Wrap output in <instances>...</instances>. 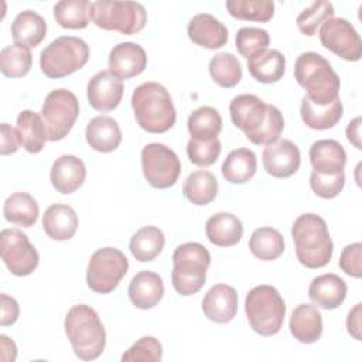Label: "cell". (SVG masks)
Listing matches in <instances>:
<instances>
[{
  "label": "cell",
  "instance_id": "603a6c76",
  "mask_svg": "<svg viewBox=\"0 0 362 362\" xmlns=\"http://www.w3.org/2000/svg\"><path fill=\"white\" fill-rule=\"evenodd\" d=\"M310 163L313 171L320 174H337L346 164L345 148L332 139L317 140L310 147Z\"/></svg>",
  "mask_w": 362,
  "mask_h": 362
},
{
  "label": "cell",
  "instance_id": "f35d334b",
  "mask_svg": "<svg viewBox=\"0 0 362 362\" xmlns=\"http://www.w3.org/2000/svg\"><path fill=\"white\" fill-rule=\"evenodd\" d=\"M209 75L222 88H233L242 79V65L230 52L215 54L208 65Z\"/></svg>",
  "mask_w": 362,
  "mask_h": 362
},
{
  "label": "cell",
  "instance_id": "d590c367",
  "mask_svg": "<svg viewBox=\"0 0 362 362\" xmlns=\"http://www.w3.org/2000/svg\"><path fill=\"white\" fill-rule=\"evenodd\" d=\"M249 249L252 255L260 260H276L284 252V239L277 229L262 226L253 230L249 239Z\"/></svg>",
  "mask_w": 362,
  "mask_h": 362
},
{
  "label": "cell",
  "instance_id": "74e56055",
  "mask_svg": "<svg viewBox=\"0 0 362 362\" xmlns=\"http://www.w3.org/2000/svg\"><path fill=\"white\" fill-rule=\"evenodd\" d=\"M90 6L88 0H62L54 6V18L62 28L82 30L89 24Z\"/></svg>",
  "mask_w": 362,
  "mask_h": 362
},
{
  "label": "cell",
  "instance_id": "8992f818",
  "mask_svg": "<svg viewBox=\"0 0 362 362\" xmlns=\"http://www.w3.org/2000/svg\"><path fill=\"white\" fill-rule=\"evenodd\" d=\"M211 264L208 249L198 242H187L175 247L173 253L171 281L174 290L181 296L198 293L206 280Z\"/></svg>",
  "mask_w": 362,
  "mask_h": 362
},
{
  "label": "cell",
  "instance_id": "f1b7e54d",
  "mask_svg": "<svg viewBox=\"0 0 362 362\" xmlns=\"http://www.w3.org/2000/svg\"><path fill=\"white\" fill-rule=\"evenodd\" d=\"M342 102L341 99L334 100L332 103L320 106L313 103L305 96L301 100L300 115L305 126L314 130H327L334 127L342 117Z\"/></svg>",
  "mask_w": 362,
  "mask_h": 362
},
{
  "label": "cell",
  "instance_id": "816d5d0a",
  "mask_svg": "<svg viewBox=\"0 0 362 362\" xmlns=\"http://www.w3.org/2000/svg\"><path fill=\"white\" fill-rule=\"evenodd\" d=\"M346 139L351 144H354L355 148L361 150V116H356L354 120H351L346 126Z\"/></svg>",
  "mask_w": 362,
  "mask_h": 362
},
{
  "label": "cell",
  "instance_id": "9a60e30c",
  "mask_svg": "<svg viewBox=\"0 0 362 362\" xmlns=\"http://www.w3.org/2000/svg\"><path fill=\"white\" fill-rule=\"evenodd\" d=\"M262 161L266 173L272 177L288 178L300 168L301 154L291 140L277 139L264 147Z\"/></svg>",
  "mask_w": 362,
  "mask_h": 362
},
{
  "label": "cell",
  "instance_id": "e0dca14e",
  "mask_svg": "<svg viewBox=\"0 0 362 362\" xmlns=\"http://www.w3.org/2000/svg\"><path fill=\"white\" fill-rule=\"evenodd\" d=\"M86 96L95 110L110 112L122 102L123 83L109 71H99L89 79Z\"/></svg>",
  "mask_w": 362,
  "mask_h": 362
},
{
  "label": "cell",
  "instance_id": "d6986e66",
  "mask_svg": "<svg viewBox=\"0 0 362 362\" xmlns=\"http://www.w3.org/2000/svg\"><path fill=\"white\" fill-rule=\"evenodd\" d=\"M189 40L206 49H218L228 42V28L209 13L195 14L187 27Z\"/></svg>",
  "mask_w": 362,
  "mask_h": 362
},
{
  "label": "cell",
  "instance_id": "2e32d148",
  "mask_svg": "<svg viewBox=\"0 0 362 362\" xmlns=\"http://www.w3.org/2000/svg\"><path fill=\"white\" fill-rule=\"evenodd\" d=\"M146 66V51L136 42H120L109 52V72L119 81L140 75Z\"/></svg>",
  "mask_w": 362,
  "mask_h": 362
},
{
  "label": "cell",
  "instance_id": "9c48e42d",
  "mask_svg": "<svg viewBox=\"0 0 362 362\" xmlns=\"http://www.w3.org/2000/svg\"><path fill=\"white\" fill-rule=\"evenodd\" d=\"M90 20L102 30L132 35L147 23V11L137 1L98 0L90 6Z\"/></svg>",
  "mask_w": 362,
  "mask_h": 362
},
{
  "label": "cell",
  "instance_id": "484cf974",
  "mask_svg": "<svg viewBox=\"0 0 362 362\" xmlns=\"http://www.w3.org/2000/svg\"><path fill=\"white\" fill-rule=\"evenodd\" d=\"M42 228L52 240H68L78 229V215L66 204H52L42 215Z\"/></svg>",
  "mask_w": 362,
  "mask_h": 362
},
{
  "label": "cell",
  "instance_id": "44dd1931",
  "mask_svg": "<svg viewBox=\"0 0 362 362\" xmlns=\"http://www.w3.org/2000/svg\"><path fill=\"white\" fill-rule=\"evenodd\" d=\"M346 291V283L339 276L325 273L313 279L308 287V297L322 310H335L344 303Z\"/></svg>",
  "mask_w": 362,
  "mask_h": 362
},
{
  "label": "cell",
  "instance_id": "f5cc1de1",
  "mask_svg": "<svg viewBox=\"0 0 362 362\" xmlns=\"http://www.w3.org/2000/svg\"><path fill=\"white\" fill-rule=\"evenodd\" d=\"M0 346H1V359L4 362H13L17 356V346L13 339L7 335H0Z\"/></svg>",
  "mask_w": 362,
  "mask_h": 362
},
{
  "label": "cell",
  "instance_id": "7a4b0ae2",
  "mask_svg": "<svg viewBox=\"0 0 362 362\" xmlns=\"http://www.w3.org/2000/svg\"><path fill=\"white\" fill-rule=\"evenodd\" d=\"M291 238L297 260L308 269H320L329 263L334 245L325 221L317 214L300 215L291 226Z\"/></svg>",
  "mask_w": 362,
  "mask_h": 362
},
{
  "label": "cell",
  "instance_id": "bcb514c9",
  "mask_svg": "<svg viewBox=\"0 0 362 362\" xmlns=\"http://www.w3.org/2000/svg\"><path fill=\"white\" fill-rule=\"evenodd\" d=\"M345 185V173L320 174L313 171L310 175V187L315 195L324 199H332L339 195Z\"/></svg>",
  "mask_w": 362,
  "mask_h": 362
},
{
  "label": "cell",
  "instance_id": "1f68e13d",
  "mask_svg": "<svg viewBox=\"0 0 362 362\" xmlns=\"http://www.w3.org/2000/svg\"><path fill=\"white\" fill-rule=\"evenodd\" d=\"M257 168L256 154L249 148L232 150L223 164L222 175L230 184H245L253 178Z\"/></svg>",
  "mask_w": 362,
  "mask_h": 362
},
{
  "label": "cell",
  "instance_id": "7402d4cb",
  "mask_svg": "<svg viewBox=\"0 0 362 362\" xmlns=\"http://www.w3.org/2000/svg\"><path fill=\"white\" fill-rule=\"evenodd\" d=\"M127 293L134 307L150 310L161 301L164 296V283L157 273L143 270L130 280Z\"/></svg>",
  "mask_w": 362,
  "mask_h": 362
},
{
  "label": "cell",
  "instance_id": "83f0119b",
  "mask_svg": "<svg viewBox=\"0 0 362 362\" xmlns=\"http://www.w3.org/2000/svg\"><path fill=\"white\" fill-rule=\"evenodd\" d=\"M47 35V23L38 13L24 10L11 23V37L14 44L27 48L37 47Z\"/></svg>",
  "mask_w": 362,
  "mask_h": 362
},
{
  "label": "cell",
  "instance_id": "ffe728a7",
  "mask_svg": "<svg viewBox=\"0 0 362 362\" xmlns=\"http://www.w3.org/2000/svg\"><path fill=\"white\" fill-rule=\"evenodd\" d=\"M86 168L83 161L72 154L58 157L49 171L52 187L59 194H72L79 189L85 181Z\"/></svg>",
  "mask_w": 362,
  "mask_h": 362
},
{
  "label": "cell",
  "instance_id": "d6a6232c",
  "mask_svg": "<svg viewBox=\"0 0 362 362\" xmlns=\"http://www.w3.org/2000/svg\"><path fill=\"white\" fill-rule=\"evenodd\" d=\"M17 130H18L23 147L31 154L40 153L44 148L45 141L48 140L41 115L30 109L21 110L18 113Z\"/></svg>",
  "mask_w": 362,
  "mask_h": 362
},
{
  "label": "cell",
  "instance_id": "e575fe53",
  "mask_svg": "<svg viewBox=\"0 0 362 362\" xmlns=\"http://www.w3.org/2000/svg\"><path fill=\"white\" fill-rule=\"evenodd\" d=\"M182 192L194 205H208L218 194V181L212 173L206 170H197L184 181Z\"/></svg>",
  "mask_w": 362,
  "mask_h": 362
},
{
  "label": "cell",
  "instance_id": "52a82bcc",
  "mask_svg": "<svg viewBox=\"0 0 362 362\" xmlns=\"http://www.w3.org/2000/svg\"><path fill=\"white\" fill-rule=\"evenodd\" d=\"M245 313L255 332L262 337H272L283 325L286 303L273 286L260 284L246 294Z\"/></svg>",
  "mask_w": 362,
  "mask_h": 362
},
{
  "label": "cell",
  "instance_id": "ac0fdd59",
  "mask_svg": "<svg viewBox=\"0 0 362 362\" xmlns=\"http://www.w3.org/2000/svg\"><path fill=\"white\" fill-rule=\"evenodd\" d=\"M205 317L216 324L230 322L238 313V293L229 284L212 286L202 298Z\"/></svg>",
  "mask_w": 362,
  "mask_h": 362
},
{
  "label": "cell",
  "instance_id": "4316f807",
  "mask_svg": "<svg viewBox=\"0 0 362 362\" xmlns=\"http://www.w3.org/2000/svg\"><path fill=\"white\" fill-rule=\"evenodd\" d=\"M208 240L221 247L235 246L243 235V225L238 216L230 212H218L208 218L205 225Z\"/></svg>",
  "mask_w": 362,
  "mask_h": 362
},
{
  "label": "cell",
  "instance_id": "f907efd6",
  "mask_svg": "<svg viewBox=\"0 0 362 362\" xmlns=\"http://www.w3.org/2000/svg\"><path fill=\"white\" fill-rule=\"evenodd\" d=\"M361 308L362 304L358 303L346 317V328L351 337H354L356 341H361Z\"/></svg>",
  "mask_w": 362,
  "mask_h": 362
},
{
  "label": "cell",
  "instance_id": "7dc6e473",
  "mask_svg": "<svg viewBox=\"0 0 362 362\" xmlns=\"http://www.w3.org/2000/svg\"><path fill=\"white\" fill-rule=\"evenodd\" d=\"M361 256H362V243L355 242L346 245L339 256V267L344 273L351 277L361 279L362 277V266H361Z\"/></svg>",
  "mask_w": 362,
  "mask_h": 362
},
{
  "label": "cell",
  "instance_id": "8d00e7d4",
  "mask_svg": "<svg viewBox=\"0 0 362 362\" xmlns=\"http://www.w3.org/2000/svg\"><path fill=\"white\" fill-rule=\"evenodd\" d=\"M187 127L191 139L201 141L212 140L216 139L222 130V117L216 109L201 106L188 116Z\"/></svg>",
  "mask_w": 362,
  "mask_h": 362
},
{
  "label": "cell",
  "instance_id": "7bdbcfd3",
  "mask_svg": "<svg viewBox=\"0 0 362 362\" xmlns=\"http://www.w3.org/2000/svg\"><path fill=\"white\" fill-rule=\"evenodd\" d=\"M236 49L246 59L263 52L270 44L269 33L257 27H242L238 30L236 37Z\"/></svg>",
  "mask_w": 362,
  "mask_h": 362
},
{
  "label": "cell",
  "instance_id": "5b68a950",
  "mask_svg": "<svg viewBox=\"0 0 362 362\" xmlns=\"http://www.w3.org/2000/svg\"><path fill=\"white\" fill-rule=\"evenodd\" d=\"M64 327L72 349L79 359L93 361L105 351L106 331L92 307L86 304L71 307L66 313Z\"/></svg>",
  "mask_w": 362,
  "mask_h": 362
},
{
  "label": "cell",
  "instance_id": "4fadbf2b",
  "mask_svg": "<svg viewBox=\"0 0 362 362\" xmlns=\"http://www.w3.org/2000/svg\"><path fill=\"white\" fill-rule=\"evenodd\" d=\"M0 255L11 274L18 277L31 274L40 262L38 252L28 236L16 228L1 230Z\"/></svg>",
  "mask_w": 362,
  "mask_h": 362
},
{
  "label": "cell",
  "instance_id": "4dcf8cb0",
  "mask_svg": "<svg viewBox=\"0 0 362 362\" xmlns=\"http://www.w3.org/2000/svg\"><path fill=\"white\" fill-rule=\"evenodd\" d=\"M165 238L161 229L153 225H147L136 230L130 238L129 249L137 262L146 263L154 260L163 250Z\"/></svg>",
  "mask_w": 362,
  "mask_h": 362
},
{
  "label": "cell",
  "instance_id": "6da1fadb",
  "mask_svg": "<svg viewBox=\"0 0 362 362\" xmlns=\"http://www.w3.org/2000/svg\"><path fill=\"white\" fill-rule=\"evenodd\" d=\"M232 123L257 146H267L276 141L283 129L284 119L274 105L264 103L260 98L242 93L232 99L229 105Z\"/></svg>",
  "mask_w": 362,
  "mask_h": 362
},
{
  "label": "cell",
  "instance_id": "3957f363",
  "mask_svg": "<svg viewBox=\"0 0 362 362\" xmlns=\"http://www.w3.org/2000/svg\"><path fill=\"white\" fill-rule=\"evenodd\" d=\"M132 107L137 124L148 133L170 130L177 119L168 90L158 82H144L132 95Z\"/></svg>",
  "mask_w": 362,
  "mask_h": 362
},
{
  "label": "cell",
  "instance_id": "5bb4252c",
  "mask_svg": "<svg viewBox=\"0 0 362 362\" xmlns=\"http://www.w3.org/2000/svg\"><path fill=\"white\" fill-rule=\"evenodd\" d=\"M320 41L322 47L345 61H359L362 57V42L355 27L341 17H332L321 24Z\"/></svg>",
  "mask_w": 362,
  "mask_h": 362
},
{
  "label": "cell",
  "instance_id": "60d3db41",
  "mask_svg": "<svg viewBox=\"0 0 362 362\" xmlns=\"http://www.w3.org/2000/svg\"><path fill=\"white\" fill-rule=\"evenodd\" d=\"M228 13L238 20L266 23L274 14V3L270 0H228Z\"/></svg>",
  "mask_w": 362,
  "mask_h": 362
},
{
  "label": "cell",
  "instance_id": "277c9868",
  "mask_svg": "<svg viewBox=\"0 0 362 362\" xmlns=\"http://www.w3.org/2000/svg\"><path fill=\"white\" fill-rule=\"evenodd\" d=\"M294 79L307 90L305 98L313 103L324 106L339 99V76L328 59L308 51L298 55L294 64Z\"/></svg>",
  "mask_w": 362,
  "mask_h": 362
},
{
  "label": "cell",
  "instance_id": "836d02e7",
  "mask_svg": "<svg viewBox=\"0 0 362 362\" xmlns=\"http://www.w3.org/2000/svg\"><path fill=\"white\" fill-rule=\"evenodd\" d=\"M38 204L28 192H14L3 205V215L6 221L23 228L33 226L38 219Z\"/></svg>",
  "mask_w": 362,
  "mask_h": 362
},
{
  "label": "cell",
  "instance_id": "ba28073f",
  "mask_svg": "<svg viewBox=\"0 0 362 362\" xmlns=\"http://www.w3.org/2000/svg\"><path fill=\"white\" fill-rule=\"evenodd\" d=\"M88 59L89 47L82 38L62 35L41 51L40 66L49 79H59L85 66Z\"/></svg>",
  "mask_w": 362,
  "mask_h": 362
},
{
  "label": "cell",
  "instance_id": "f546056e",
  "mask_svg": "<svg viewBox=\"0 0 362 362\" xmlns=\"http://www.w3.org/2000/svg\"><path fill=\"white\" fill-rule=\"evenodd\" d=\"M249 74L262 83L280 81L286 69V58L277 49H266L247 59Z\"/></svg>",
  "mask_w": 362,
  "mask_h": 362
},
{
  "label": "cell",
  "instance_id": "8fae6325",
  "mask_svg": "<svg viewBox=\"0 0 362 362\" xmlns=\"http://www.w3.org/2000/svg\"><path fill=\"white\" fill-rule=\"evenodd\" d=\"M129 260L116 247L98 249L89 259L86 269V284L98 294L112 293L126 276Z\"/></svg>",
  "mask_w": 362,
  "mask_h": 362
},
{
  "label": "cell",
  "instance_id": "ee69618b",
  "mask_svg": "<svg viewBox=\"0 0 362 362\" xmlns=\"http://www.w3.org/2000/svg\"><path fill=\"white\" fill-rule=\"evenodd\" d=\"M163 358V346L154 337H141L123 355L122 362H160Z\"/></svg>",
  "mask_w": 362,
  "mask_h": 362
},
{
  "label": "cell",
  "instance_id": "f6af8a7d",
  "mask_svg": "<svg viewBox=\"0 0 362 362\" xmlns=\"http://www.w3.org/2000/svg\"><path fill=\"white\" fill-rule=\"evenodd\" d=\"M221 148L222 147L218 137L206 141L189 139V141L187 143L188 158L194 165H198V167L212 165L218 160L221 154Z\"/></svg>",
  "mask_w": 362,
  "mask_h": 362
},
{
  "label": "cell",
  "instance_id": "30bf717a",
  "mask_svg": "<svg viewBox=\"0 0 362 362\" xmlns=\"http://www.w3.org/2000/svg\"><path fill=\"white\" fill-rule=\"evenodd\" d=\"M40 115L45 126L47 139L58 141L66 137L74 127L79 116V102L71 90L65 88L54 89L45 96Z\"/></svg>",
  "mask_w": 362,
  "mask_h": 362
},
{
  "label": "cell",
  "instance_id": "b9f144b4",
  "mask_svg": "<svg viewBox=\"0 0 362 362\" xmlns=\"http://www.w3.org/2000/svg\"><path fill=\"white\" fill-rule=\"evenodd\" d=\"M334 6L332 3L329 1H325V0H318V1H314L310 7L304 8L296 23H297V27L300 30L301 34L304 35H314L318 30V27L334 17Z\"/></svg>",
  "mask_w": 362,
  "mask_h": 362
},
{
  "label": "cell",
  "instance_id": "cb8c5ba5",
  "mask_svg": "<svg viewBox=\"0 0 362 362\" xmlns=\"http://www.w3.org/2000/svg\"><path fill=\"white\" fill-rule=\"evenodd\" d=\"M291 335L303 344H314L322 334V315L314 304L297 305L290 317Z\"/></svg>",
  "mask_w": 362,
  "mask_h": 362
},
{
  "label": "cell",
  "instance_id": "c3c4849f",
  "mask_svg": "<svg viewBox=\"0 0 362 362\" xmlns=\"http://www.w3.org/2000/svg\"><path fill=\"white\" fill-rule=\"evenodd\" d=\"M21 139L18 130L7 123L0 124V153L1 156L13 154L20 148Z\"/></svg>",
  "mask_w": 362,
  "mask_h": 362
},
{
  "label": "cell",
  "instance_id": "7c38bea8",
  "mask_svg": "<svg viewBox=\"0 0 362 362\" xmlns=\"http://www.w3.org/2000/svg\"><path fill=\"white\" fill-rule=\"evenodd\" d=\"M141 170L153 188L165 189L177 182L181 173V161L165 144L148 143L141 150Z\"/></svg>",
  "mask_w": 362,
  "mask_h": 362
},
{
  "label": "cell",
  "instance_id": "681fc988",
  "mask_svg": "<svg viewBox=\"0 0 362 362\" xmlns=\"http://www.w3.org/2000/svg\"><path fill=\"white\" fill-rule=\"evenodd\" d=\"M18 314H20V307H18V303L7 296V294H1V315H0V324L3 327H7V325H13L17 318H18Z\"/></svg>",
  "mask_w": 362,
  "mask_h": 362
},
{
  "label": "cell",
  "instance_id": "d4e9b609",
  "mask_svg": "<svg viewBox=\"0 0 362 362\" xmlns=\"http://www.w3.org/2000/svg\"><path fill=\"white\" fill-rule=\"evenodd\" d=\"M85 137L90 148L99 153L116 150L122 141V130L117 122L106 115H99L89 120Z\"/></svg>",
  "mask_w": 362,
  "mask_h": 362
},
{
  "label": "cell",
  "instance_id": "ab89813d",
  "mask_svg": "<svg viewBox=\"0 0 362 362\" xmlns=\"http://www.w3.org/2000/svg\"><path fill=\"white\" fill-rule=\"evenodd\" d=\"M31 51L24 45H7L0 52V71L7 78H21L27 75L31 69Z\"/></svg>",
  "mask_w": 362,
  "mask_h": 362
}]
</instances>
